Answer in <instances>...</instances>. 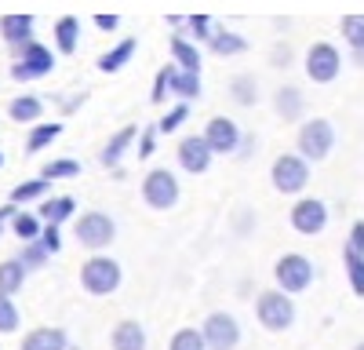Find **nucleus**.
<instances>
[{
	"instance_id": "obj_16",
	"label": "nucleus",
	"mask_w": 364,
	"mask_h": 350,
	"mask_svg": "<svg viewBox=\"0 0 364 350\" xmlns=\"http://www.w3.org/2000/svg\"><path fill=\"white\" fill-rule=\"evenodd\" d=\"M0 37L11 48H22L33 41V15H4L0 18Z\"/></svg>"
},
{
	"instance_id": "obj_27",
	"label": "nucleus",
	"mask_w": 364,
	"mask_h": 350,
	"mask_svg": "<svg viewBox=\"0 0 364 350\" xmlns=\"http://www.w3.org/2000/svg\"><path fill=\"white\" fill-rule=\"evenodd\" d=\"M230 99H233L237 106H255V102H259V80H255V73L233 77V80H230Z\"/></svg>"
},
{
	"instance_id": "obj_49",
	"label": "nucleus",
	"mask_w": 364,
	"mask_h": 350,
	"mask_svg": "<svg viewBox=\"0 0 364 350\" xmlns=\"http://www.w3.org/2000/svg\"><path fill=\"white\" fill-rule=\"evenodd\" d=\"M0 233H4V223H0Z\"/></svg>"
},
{
	"instance_id": "obj_33",
	"label": "nucleus",
	"mask_w": 364,
	"mask_h": 350,
	"mask_svg": "<svg viewBox=\"0 0 364 350\" xmlns=\"http://www.w3.org/2000/svg\"><path fill=\"white\" fill-rule=\"evenodd\" d=\"M41 175L44 179H77L80 175V161H70V157H58V161H48L44 168H41Z\"/></svg>"
},
{
	"instance_id": "obj_43",
	"label": "nucleus",
	"mask_w": 364,
	"mask_h": 350,
	"mask_svg": "<svg viewBox=\"0 0 364 350\" xmlns=\"http://www.w3.org/2000/svg\"><path fill=\"white\" fill-rule=\"evenodd\" d=\"M269 58H273V66H288V63H291V48H288V44H277Z\"/></svg>"
},
{
	"instance_id": "obj_9",
	"label": "nucleus",
	"mask_w": 364,
	"mask_h": 350,
	"mask_svg": "<svg viewBox=\"0 0 364 350\" xmlns=\"http://www.w3.org/2000/svg\"><path fill=\"white\" fill-rule=\"evenodd\" d=\"M343 73V55L336 44H328V41H317L310 51H306V77L314 84H331Z\"/></svg>"
},
{
	"instance_id": "obj_39",
	"label": "nucleus",
	"mask_w": 364,
	"mask_h": 350,
	"mask_svg": "<svg viewBox=\"0 0 364 350\" xmlns=\"http://www.w3.org/2000/svg\"><path fill=\"white\" fill-rule=\"evenodd\" d=\"M168 92H171V66H164V70L157 73L154 92H149V102H164V99H168Z\"/></svg>"
},
{
	"instance_id": "obj_4",
	"label": "nucleus",
	"mask_w": 364,
	"mask_h": 350,
	"mask_svg": "<svg viewBox=\"0 0 364 350\" xmlns=\"http://www.w3.org/2000/svg\"><path fill=\"white\" fill-rule=\"evenodd\" d=\"M120 262L109 259V255H91L84 267H80V285L84 292H91V296H109V292L120 288Z\"/></svg>"
},
{
	"instance_id": "obj_24",
	"label": "nucleus",
	"mask_w": 364,
	"mask_h": 350,
	"mask_svg": "<svg viewBox=\"0 0 364 350\" xmlns=\"http://www.w3.org/2000/svg\"><path fill=\"white\" fill-rule=\"evenodd\" d=\"M208 48H211V55L230 58V55L248 51V41L240 37V33H233V29H215V33H211V41H208Z\"/></svg>"
},
{
	"instance_id": "obj_11",
	"label": "nucleus",
	"mask_w": 364,
	"mask_h": 350,
	"mask_svg": "<svg viewBox=\"0 0 364 350\" xmlns=\"http://www.w3.org/2000/svg\"><path fill=\"white\" fill-rule=\"evenodd\" d=\"M288 223H291L295 233H302V238H317V233L328 226V204L321 197H302L288 212Z\"/></svg>"
},
{
	"instance_id": "obj_30",
	"label": "nucleus",
	"mask_w": 364,
	"mask_h": 350,
	"mask_svg": "<svg viewBox=\"0 0 364 350\" xmlns=\"http://www.w3.org/2000/svg\"><path fill=\"white\" fill-rule=\"evenodd\" d=\"M343 267H346V277H350V288L357 296H364V252H353V248H343Z\"/></svg>"
},
{
	"instance_id": "obj_7",
	"label": "nucleus",
	"mask_w": 364,
	"mask_h": 350,
	"mask_svg": "<svg viewBox=\"0 0 364 350\" xmlns=\"http://www.w3.org/2000/svg\"><path fill=\"white\" fill-rule=\"evenodd\" d=\"M51 70H55L51 48L29 41V44L18 48V58H15V66H11V77H15V80H37V77H48Z\"/></svg>"
},
{
	"instance_id": "obj_14",
	"label": "nucleus",
	"mask_w": 364,
	"mask_h": 350,
	"mask_svg": "<svg viewBox=\"0 0 364 350\" xmlns=\"http://www.w3.org/2000/svg\"><path fill=\"white\" fill-rule=\"evenodd\" d=\"M22 350H70V336L63 329H33V332H26L22 336Z\"/></svg>"
},
{
	"instance_id": "obj_25",
	"label": "nucleus",
	"mask_w": 364,
	"mask_h": 350,
	"mask_svg": "<svg viewBox=\"0 0 364 350\" xmlns=\"http://www.w3.org/2000/svg\"><path fill=\"white\" fill-rule=\"evenodd\" d=\"M168 48H171V58H175V66L200 73V51H197V44H193V41H186V37H178V33H175V37L168 41Z\"/></svg>"
},
{
	"instance_id": "obj_15",
	"label": "nucleus",
	"mask_w": 364,
	"mask_h": 350,
	"mask_svg": "<svg viewBox=\"0 0 364 350\" xmlns=\"http://www.w3.org/2000/svg\"><path fill=\"white\" fill-rule=\"evenodd\" d=\"M135 139H139V128H135V124L113 132V135H109V142H106V150L99 154V164H102V168H117V164H120V157L128 154V146H132Z\"/></svg>"
},
{
	"instance_id": "obj_40",
	"label": "nucleus",
	"mask_w": 364,
	"mask_h": 350,
	"mask_svg": "<svg viewBox=\"0 0 364 350\" xmlns=\"http://www.w3.org/2000/svg\"><path fill=\"white\" fill-rule=\"evenodd\" d=\"M157 124L154 128H142L139 132V157H154V150H157Z\"/></svg>"
},
{
	"instance_id": "obj_46",
	"label": "nucleus",
	"mask_w": 364,
	"mask_h": 350,
	"mask_svg": "<svg viewBox=\"0 0 364 350\" xmlns=\"http://www.w3.org/2000/svg\"><path fill=\"white\" fill-rule=\"evenodd\" d=\"M353 66H360V70H364V51H353Z\"/></svg>"
},
{
	"instance_id": "obj_13",
	"label": "nucleus",
	"mask_w": 364,
	"mask_h": 350,
	"mask_svg": "<svg viewBox=\"0 0 364 350\" xmlns=\"http://www.w3.org/2000/svg\"><path fill=\"white\" fill-rule=\"evenodd\" d=\"M204 139H208V146L215 154H237V146H240V128H237V121H230V117H211V121L204 124Z\"/></svg>"
},
{
	"instance_id": "obj_29",
	"label": "nucleus",
	"mask_w": 364,
	"mask_h": 350,
	"mask_svg": "<svg viewBox=\"0 0 364 350\" xmlns=\"http://www.w3.org/2000/svg\"><path fill=\"white\" fill-rule=\"evenodd\" d=\"M58 135H63V124H33V128H29V139H26V150L29 154H41L44 150V146H51Z\"/></svg>"
},
{
	"instance_id": "obj_44",
	"label": "nucleus",
	"mask_w": 364,
	"mask_h": 350,
	"mask_svg": "<svg viewBox=\"0 0 364 350\" xmlns=\"http://www.w3.org/2000/svg\"><path fill=\"white\" fill-rule=\"evenodd\" d=\"M252 154H255V135H245V139H240V146H237V157L248 161Z\"/></svg>"
},
{
	"instance_id": "obj_1",
	"label": "nucleus",
	"mask_w": 364,
	"mask_h": 350,
	"mask_svg": "<svg viewBox=\"0 0 364 350\" xmlns=\"http://www.w3.org/2000/svg\"><path fill=\"white\" fill-rule=\"evenodd\" d=\"M255 317L266 332H288L295 325V303L284 288H269V292H259L255 299Z\"/></svg>"
},
{
	"instance_id": "obj_3",
	"label": "nucleus",
	"mask_w": 364,
	"mask_h": 350,
	"mask_svg": "<svg viewBox=\"0 0 364 350\" xmlns=\"http://www.w3.org/2000/svg\"><path fill=\"white\" fill-rule=\"evenodd\" d=\"M269 183L277 193H302L310 183V161L302 154H281L269 168Z\"/></svg>"
},
{
	"instance_id": "obj_48",
	"label": "nucleus",
	"mask_w": 364,
	"mask_h": 350,
	"mask_svg": "<svg viewBox=\"0 0 364 350\" xmlns=\"http://www.w3.org/2000/svg\"><path fill=\"white\" fill-rule=\"evenodd\" d=\"M0 168H4V154H0Z\"/></svg>"
},
{
	"instance_id": "obj_45",
	"label": "nucleus",
	"mask_w": 364,
	"mask_h": 350,
	"mask_svg": "<svg viewBox=\"0 0 364 350\" xmlns=\"http://www.w3.org/2000/svg\"><path fill=\"white\" fill-rule=\"evenodd\" d=\"M95 26L102 29V33H113V29L120 26V18L117 15H95Z\"/></svg>"
},
{
	"instance_id": "obj_34",
	"label": "nucleus",
	"mask_w": 364,
	"mask_h": 350,
	"mask_svg": "<svg viewBox=\"0 0 364 350\" xmlns=\"http://www.w3.org/2000/svg\"><path fill=\"white\" fill-rule=\"evenodd\" d=\"M168 350H208V339L200 329H178L168 343Z\"/></svg>"
},
{
	"instance_id": "obj_17",
	"label": "nucleus",
	"mask_w": 364,
	"mask_h": 350,
	"mask_svg": "<svg viewBox=\"0 0 364 350\" xmlns=\"http://www.w3.org/2000/svg\"><path fill=\"white\" fill-rule=\"evenodd\" d=\"M109 346L113 350H146V329L132 317L120 321V325L113 329V336H109Z\"/></svg>"
},
{
	"instance_id": "obj_41",
	"label": "nucleus",
	"mask_w": 364,
	"mask_h": 350,
	"mask_svg": "<svg viewBox=\"0 0 364 350\" xmlns=\"http://www.w3.org/2000/svg\"><path fill=\"white\" fill-rule=\"evenodd\" d=\"M41 245L55 255L58 248H63V233H58V226L55 223H44V233H41Z\"/></svg>"
},
{
	"instance_id": "obj_26",
	"label": "nucleus",
	"mask_w": 364,
	"mask_h": 350,
	"mask_svg": "<svg viewBox=\"0 0 364 350\" xmlns=\"http://www.w3.org/2000/svg\"><path fill=\"white\" fill-rule=\"evenodd\" d=\"M26 267H22V259L15 255V259H4L0 262V292L4 296H15V292H22V285H26Z\"/></svg>"
},
{
	"instance_id": "obj_22",
	"label": "nucleus",
	"mask_w": 364,
	"mask_h": 350,
	"mask_svg": "<svg viewBox=\"0 0 364 350\" xmlns=\"http://www.w3.org/2000/svg\"><path fill=\"white\" fill-rule=\"evenodd\" d=\"M171 95H178L182 102L200 99V73L182 70V66H171Z\"/></svg>"
},
{
	"instance_id": "obj_6",
	"label": "nucleus",
	"mask_w": 364,
	"mask_h": 350,
	"mask_svg": "<svg viewBox=\"0 0 364 350\" xmlns=\"http://www.w3.org/2000/svg\"><path fill=\"white\" fill-rule=\"evenodd\" d=\"M142 201L154 212H171L175 204H178V179H175L168 168L146 171V179H142Z\"/></svg>"
},
{
	"instance_id": "obj_28",
	"label": "nucleus",
	"mask_w": 364,
	"mask_h": 350,
	"mask_svg": "<svg viewBox=\"0 0 364 350\" xmlns=\"http://www.w3.org/2000/svg\"><path fill=\"white\" fill-rule=\"evenodd\" d=\"M11 233H15L18 241H41L44 219L33 216V212H15V219H11Z\"/></svg>"
},
{
	"instance_id": "obj_23",
	"label": "nucleus",
	"mask_w": 364,
	"mask_h": 350,
	"mask_svg": "<svg viewBox=\"0 0 364 350\" xmlns=\"http://www.w3.org/2000/svg\"><path fill=\"white\" fill-rule=\"evenodd\" d=\"M41 113H44V102L37 95H18V99L8 102V117L15 124H37Z\"/></svg>"
},
{
	"instance_id": "obj_42",
	"label": "nucleus",
	"mask_w": 364,
	"mask_h": 350,
	"mask_svg": "<svg viewBox=\"0 0 364 350\" xmlns=\"http://www.w3.org/2000/svg\"><path fill=\"white\" fill-rule=\"evenodd\" d=\"M346 248H353V252H364V223H353V226H350Z\"/></svg>"
},
{
	"instance_id": "obj_38",
	"label": "nucleus",
	"mask_w": 364,
	"mask_h": 350,
	"mask_svg": "<svg viewBox=\"0 0 364 350\" xmlns=\"http://www.w3.org/2000/svg\"><path fill=\"white\" fill-rule=\"evenodd\" d=\"M186 26H190V33H193L197 41H211V33H215V22H211L208 15H190Z\"/></svg>"
},
{
	"instance_id": "obj_2",
	"label": "nucleus",
	"mask_w": 364,
	"mask_h": 350,
	"mask_svg": "<svg viewBox=\"0 0 364 350\" xmlns=\"http://www.w3.org/2000/svg\"><path fill=\"white\" fill-rule=\"evenodd\" d=\"M295 146L310 164H321V161H328L331 150H336V128H331V121H324V117H314V121H306L299 128Z\"/></svg>"
},
{
	"instance_id": "obj_8",
	"label": "nucleus",
	"mask_w": 364,
	"mask_h": 350,
	"mask_svg": "<svg viewBox=\"0 0 364 350\" xmlns=\"http://www.w3.org/2000/svg\"><path fill=\"white\" fill-rule=\"evenodd\" d=\"M113 238H117V223H113L106 212H84V216L77 219V241H80L84 248L102 252V248L113 245Z\"/></svg>"
},
{
	"instance_id": "obj_5",
	"label": "nucleus",
	"mask_w": 364,
	"mask_h": 350,
	"mask_svg": "<svg viewBox=\"0 0 364 350\" xmlns=\"http://www.w3.org/2000/svg\"><path fill=\"white\" fill-rule=\"evenodd\" d=\"M273 277H277V288H284L288 296H295V292H306L314 285V262L302 252H284L277 262H273Z\"/></svg>"
},
{
	"instance_id": "obj_12",
	"label": "nucleus",
	"mask_w": 364,
	"mask_h": 350,
	"mask_svg": "<svg viewBox=\"0 0 364 350\" xmlns=\"http://www.w3.org/2000/svg\"><path fill=\"white\" fill-rule=\"evenodd\" d=\"M175 157H178V168H182V171L204 175V171L211 168V157H215V150L208 146V139H204V132H200V135H186V139H182L178 150H175Z\"/></svg>"
},
{
	"instance_id": "obj_47",
	"label": "nucleus",
	"mask_w": 364,
	"mask_h": 350,
	"mask_svg": "<svg viewBox=\"0 0 364 350\" xmlns=\"http://www.w3.org/2000/svg\"><path fill=\"white\" fill-rule=\"evenodd\" d=\"M353 350H364V343H357V346H353Z\"/></svg>"
},
{
	"instance_id": "obj_20",
	"label": "nucleus",
	"mask_w": 364,
	"mask_h": 350,
	"mask_svg": "<svg viewBox=\"0 0 364 350\" xmlns=\"http://www.w3.org/2000/svg\"><path fill=\"white\" fill-rule=\"evenodd\" d=\"M51 37H55V51H58V55H73L77 44H80V18H73V15L58 18Z\"/></svg>"
},
{
	"instance_id": "obj_19",
	"label": "nucleus",
	"mask_w": 364,
	"mask_h": 350,
	"mask_svg": "<svg viewBox=\"0 0 364 350\" xmlns=\"http://www.w3.org/2000/svg\"><path fill=\"white\" fill-rule=\"evenodd\" d=\"M302 106H306V99H302V92L295 84H284L273 92V110H277V117H284V121H299Z\"/></svg>"
},
{
	"instance_id": "obj_10",
	"label": "nucleus",
	"mask_w": 364,
	"mask_h": 350,
	"mask_svg": "<svg viewBox=\"0 0 364 350\" xmlns=\"http://www.w3.org/2000/svg\"><path fill=\"white\" fill-rule=\"evenodd\" d=\"M200 332L208 339V350H237V343H240V321L233 314H226V310H215V314L204 317Z\"/></svg>"
},
{
	"instance_id": "obj_18",
	"label": "nucleus",
	"mask_w": 364,
	"mask_h": 350,
	"mask_svg": "<svg viewBox=\"0 0 364 350\" xmlns=\"http://www.w3.org/2000/svg\"><path fill=\"white\" fill-rule=\"evenodd\" d=\"M135 51H139V41L135 37H124L120 44H113L106 55H99V70L102 73H117V70H124L132 58H135Z\"/></svg>"
},
{
	"instance_id": "obj_35",
	"label": "nucleus",
	"mask_w": 364,
	"mask_h": 350,
	"mask_svg": "<svg viewBox=\"0 0 364 350\" xmlns=\"http://www.w3.org/2000/svg\"><path fill=\"white\" fill-rule=\"evenodd\" d=\"M48 248L41 245V241H22V252H18V259H22V267L26 270H41L44 262H48Z\"/></svg>"
},
{
	"instance_id": "obj_31",
	"label": "nucleus",
	"mask_w": 364,
	"mask_h": 350,
	"mask_svg": "<svg viewBox=\"0 0 364 350\" xmlns=\"http://www.w3.org/2000/svg\"><path fill=\"white\" fill-rule=\"evenodd\" d=\"M48 186H51V179H44V175H37V179H26V183H18V186L11 190V201H15V204L41 201V197H48Z\"/></svg>"
},
{
	"instance_id": "obj_32",
	"label": "nucleus",
	"mask_w": 364,
	"mask_h": 350,
	"mask_svg": "<svg viewBox=\"0 0 364 350\" xmlns=\"http://www.w3.org/2000/svg\"><path fill=\"white\" fill-rule=\"evenodd\" d=\"M339 29H343V41L350 44V51H364V15H346Z\"/></svg>"
},
{
	"instance_id": "obj_21",
	"label": "nucleus",
	"mask_w": 364,
	"mask_h": 350,
	"mask_svg": "<svg viewBox=\"0 0 364 350\" xmlns=\"http://www.w3.org/2000/svg\"><path fill=\"white\" fill-rule=\"evenodd\" d=\"M73 212H77V201L66 197V193H63V197H44L41 208H37V216H41L44 223H55V226H63Z\"/></svg>"
},
{
	"instance_id": "obj_36",
	"label": "nucleus",
	"mask_w": 364,
	"mask_h": 350,
	"mask_svg": "<svg viewBox=\"0 0 364 350\" xmlns=\"http://www.w3.org/2000/svg\"><path fill=\"white\" fill-rule=\"evenodd\" d=\"M186 117H190V102H175L161 121H157V132L161 135H171V132H178V124H186Z\"/></svg>"
},
{
	"instance_id": "obj_37",
	"label": "nucleus",
	"mask_w": 364,
	"mask_h": 350,
	"mask_svg": "<svg viewBox=\"0 0 364 350\" xmlns=\"http://www.w3.org/2000/svg\"><path fill=\"white\" fill-rule=\"evenodd\" d=\"M22 325V314H18V307H15V299L11 296H4V292H0V332H15Z\"/></svg>"
}]
</instances>
